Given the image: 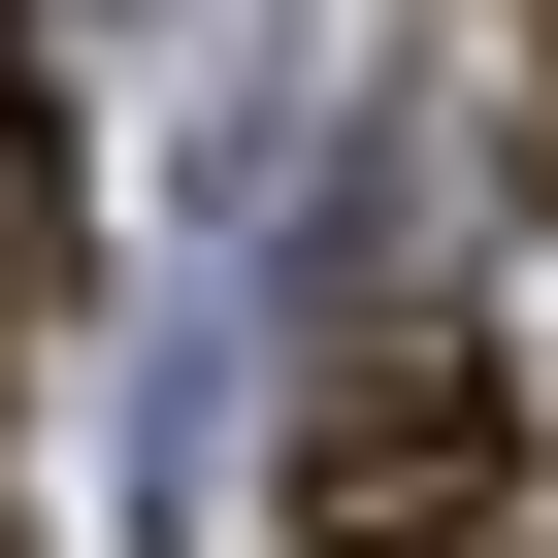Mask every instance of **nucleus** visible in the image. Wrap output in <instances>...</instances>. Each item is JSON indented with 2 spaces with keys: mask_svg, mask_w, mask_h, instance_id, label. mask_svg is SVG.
<instances>
[{
  "mask_svg": "<svg viewBox=\"0 0 558 558\" xmlns=\"http://www.w3.org/2000/svg\"><path fill=\"white\" fill-rule=\"evenodd\" d=\"M493 493H525V395H493V329L362 296V329H329V395H296V525H329V558H493Z\"/></svg>",
  "mask_w": 558,
  "mask_h": 558,
  "instance_id": "1",
  "label": "nucleus"
},
{
  "mask_svg": "<svg viewBox=\"0 0 558 558\" xmlns=\"http://www.w3.org/2000/svg\"><path fill=\"white\" fill-rule=\"evenodd\" d=\"M0 558H34V525H0Z\"/></svg>",
  "mask_w": 558,
  "mask_h": 558,
  "instance_id": "2",
  "label": "nucleus"
}]
</instances>
